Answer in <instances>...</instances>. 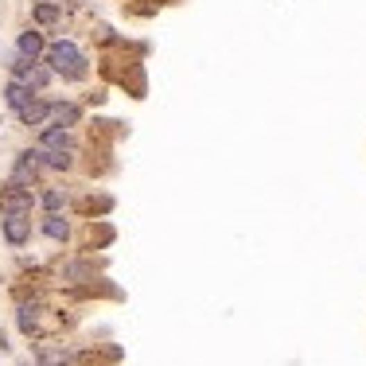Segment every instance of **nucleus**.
Instances as JSON below:
<instances>
[{"label":"nucleus","instance_id":"nucleus-1","mask_svg":"<svg viewBox=\"0 0 366 366\" xmlns=\"http://www.w3.org/2000/svg\"><path fill=\"white\" fill-rule=\"evenodd\" d=\"M43 63H47L51 70H55V78L63 82H82L90 74V59L78 51V43L74 40H55L47 43V55H43Z\"/></svg>","mask_w":366,"mask_h":366},{"label":"nucleus","instance_id":"nucleus-2","mask_svg":"<svg viewBox=\"0 0 366 366\" xmlns=\"http://www.w3.org/2000/svg\"><path fill=\"white\" fill-rule=\"evenodd\" d=\"M40 207V199L31 188H20V183H0V215H31Z\"/></svg>","mask_w":366,"mask_h":366},{"label":"nucleus","instance_id":"nucleus-3","mask_svg":"<svg viewBox=\"0 0 366 366\" xmlns=\"http://www.w3.org/2000/svg\"><path fill=\"white\" fill-rule=\"evenodd\" d=\"M8 179H12V183H20V188H40L43 168H40V160H35V149H20V152H16Z\"/></svg>","mask_w":366,"mask_h":366},{"label":"nucleus","instance_id":"nucleus-4","mask_svg":"<svg viewBox=\"0 0 366 366\" xmlns=\"http://www.w3.org/2000/svg\"><path fill=\"white\" fill-rule=\"evenodd\" d=\"M0 234H4V242L12 249H24L31 242V234H35L31 215H0Z\"/></svg>","mask_w":366,"mask_h":366},{"label":"nucleus","instance_id":"nucleus-5","mask_svg":"<svg viewBox=\"0 0 366 366\" xmlns=\"http://www.w3.org/2000/svg\"><path fill=\"white\" fill-rule=\"evenodd\" d=\"M51 78H55V70L47 67L43 59H35V63H28V67L16 74V82H24V86L31 90V94H43V90L51 86Z\"/></svg>","mask_w":366,"mask_h":366},{"label":"nucleus","instance_id":"nucleus-6","mask_svg":"<svg viewBox=\"0 0 366 366\" xmlns=\"http://www.w3.org/2000/svg\"><path fill=\"white\" fill-rule=\"evenodd\" d=\"M16 51H20L24 59H43L47 55V40H43V31L40 28H24L20 35H16Z\"/></svg>","mask_w":366,"mask_h":366},{"label":"nucleus","instance_id":"nucleus-7","mask_svg":"<svg viewBox=\"0 0 366 366\" xmlns=\"http://www.w3.org/2000/svg\"><path fill=\"white\" fill-rule=\"evenodd\" d=\"M47 109H51V101H43L40 94H35L24 109H16V121H20L24 129H43V125H47Z\"/></svg>","mask_w":366,"mask_h":366},{"label":"nucleus","instance_id":"nucleus-8","mask_svg":"<svg viewBox=\"0 0 366 366\" xmlns=\"http://www.w3.org/2000/svg\"><path fill=\"white\" fill-rule=\"evenodd\" d=\"M40 149H55V152H74V133L63 125H43L40 129Z\"/></svg>","mask_w":366,"mask_h":366},{"label":"nucleus","instance_id":"nucleus-9","mask_svg":"<svg viewBox=\"0 0 366 366\" xmlns=\"http://www.w3.org/2000/svg\"><path fill=\"white\" fill-rule=\"evenodd\" d=\"M82 121V106H74V101H51L47 109V125H63V129H74Z\"/></svg>","mask_w":366,"mask_h":366},{"label":"nucleus","instance_id":"nucleus-10","mask_svg":"<svg viewBox=\"0 0 366 366\" xmlns=\"http://www.w3.org/2000/svg\"><path fill=\"white\" fill-rule=\"evenodd\" d=\"M35 160L43 172H70L74 168V152H55V149H40L35 144Z\"/></svg>","mask_w":366,"mask_h":366},{"label":"nucleus","instance_id":"nucleus-11","mask_svg":"<svg viewBox=\"0 0 366 366\" xmlns=\"http://www.w3.org/2000/svg\"><path fill=\"white\" fill-rule=\"evenodd\" d=\"M40 316H43V304H40V300H31V304L24 300V304L16 308V324H20V331H24L28 339L40 335Z\"/></svg>","mask_w":366,"mask_h":366},{"label":"nucleus","instance_id":"nucleus-12","mask_svg":"<svg viewBox=\"0 0 366 366\" xmlns=\"http://www.w3.org/2000/svg\"><path fill=\"white\" fill-rule=\"evenodd\" d=\"M70 347L67 343H40V351H35V363L40 366H70Z\"/></svg>","mask_w":366,"mask_h":366},{"label":"nucleus","instance_id":"nucleus-13","mask_svg":"<svg viewBox=\"0 0 366 366\" xmlns=\"http://www.w3.org/2000/svg\"><path fill=\"white\" fill-rule=\"evenodd\" d=\"M31 20H35V28H51V24H63V4H59V0H35V8H31Z\"/></svg>","mask_w":366,"mask_h":366},{"label":"nucleus","instance_id":"nucleus-14","mask_svg":"<svg viewBox=\"0 0 366 366\" xmlns=\"http://www.w3.org/2000/svg\"><path fill=\"white\" fill-rule=\"evenodd\" d=\"M0 94H4V106H8L12 113H16V109H24L31 98H35V94H31V90L24 86V82H16V78L4 82V90H0Z\"/></svg>","mask_w":366,"mask_h":366},{"label":"nucleus","instance_id":"nucleus-15","mask_svg":"<svg viewBox=\"0 0 366 366\" xmlns=\"http://www.w3.org/2000/svg\"><path fill=\"white\" fill-rule=\"evenodd\" d=\"M40 230L51 238V242H67V238H70V222L63 218V210H55V215H43Z\"/></svg>","mask_w":366,"mask_h":366},{"label":"nucleus","instance_id":"nucleus-16","mask_svg":"<svg viewBox=\"0 0 366 366\" xmlns=\"http://www.w3.org/2000/svg\"><path fill=\"white\" fill-rule=\"evenodd\" d=\"M35 199H40V207L47 210V215H55V210L67 207V191H63V188H47V191H40Z\"/></svg>","mask_w":366,"mask_h":366},{"label":"nucleus","instance_id":"nucleus-17","mask_svg":"<svg viewBox=\"0 0 366 366\" xmlns=\"http://www.w3.org/2000/svg\"><path fill=\"white\" fill-rule=\"evenodd\" d=\"M63 277H67V281H94V265H82V261H74V265L63 269Z\"/></svg>","mask_w":366,"mask_h":366},{"label":"nucleus","instance_id":"nucleus-18","mask_svg":"<svg viewBox=\"0 0 366 366\" xmlns=\"http://www.w3.org/2000/svg\"><path fill=\"white\" fill-rule=\"evenodd\" d=\"M74 4H90V0H74Z\"/></svg>","mask_w":366,"mask_h":366},{"label":"nucleus","instance_id":"nucleus-19","mask_svg":"<svg viewBox=\"0 0 366 366\" xmlns=\"http://www.w3.org/2000/svg\"><path fill=\"white\" fill-rule=\"evenodd\" d=\"M59 4H63V0H59Z\"/></svg>","mask_w":366,"mask_h":366}]
</instances>
